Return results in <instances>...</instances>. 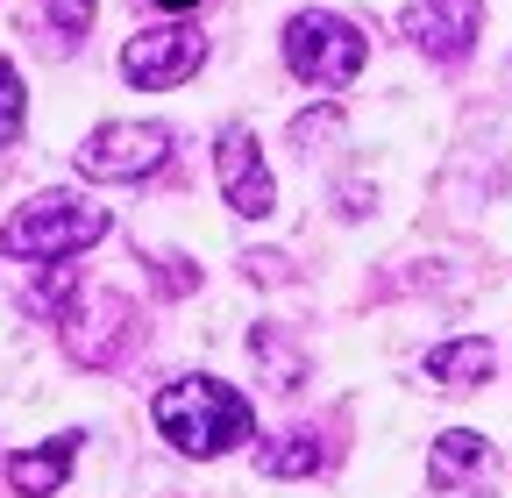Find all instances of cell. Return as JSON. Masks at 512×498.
<instances>
[{
    "mask_svg": "<svg viewBox=\"0 0 512 498\" xmlns=\"http://www.w3.org/2000/svg\"><path fill=\"white\" fill-rule=\"evenodd\" d=\"M256 470H264V477H313V470H328V434H320V427L271 434V442L256 449Z\"/></svg>",
    "mask_w": 512,
    "mask_h": 498,
    "instance_id": "cell-12",
    "label": "cell"
},
{
    "mask_svg": "<svg viewBox=\"0 0 512 498\" xmlns=\"http://www.w3.org/2000/svg\"><path fill=\"white\" fill-rule=\"evenodd\" d=\"M171 157V129L164 121H100V129L79 143V171L100 185H128V178H150Z\"/></svg>",
    "mask_w": 512,
    "mask_h": 498,
    "instance_id": "cell-5",
    "label": "cell"
},
{
    "mask_svg": "<svg viewBox=\"0 0 512 498\" xmlns=\"http://www.w3.org/2000/svg\"><path fill=\"white\" fill-rule=\"evenodd\" d=\"M214 178H221V200L242 214V221H264L278 207V178L264 164V150H256V129L249 121H235V129H221V150H214Z\"/></svg>",
    "mask_w": 512,
    "mask_h": 498,
    "instance_id": "cell-8",
    "label": "cell"
},
{
    "mask_svg": "<svg viewBox=\"0 0 512 498\" xmlns=\"http://www.w3.org/2000/svg\"><path fill=\"white\" fill-rule=\"evenodd\" d=\"M72 463H79V434H50L43 449H15L8 456V484L22 498H50V491H64Z\"/></svg>",
    "mask_w": 512,
    "mask_h": 498,
    "instance_id": "cell-10",
    "label": "cell"
},
{
    "mask_svg": "<svg viewBox=\"0 0 512 498\" xmlns=\"http://www.w3.org/2000/svg\"><path fill=\"white\" fill-rule=\"evenodd\" d=\"M57 342H64V356L79 370H107V363H121L128 342H136V306L121 292H79L57 314Z\"/></svg>",
    "mask_w": 512,
    "mask_h": 498,
    "instance_id": "cell-4",
    "label": "cell"
},
{
    "mask_svg": "<svg viewBox=\"0 0 512 498\" xmlns=\"http://www.w3.org/2000/svg\"><path fill=\"white\" fill-rule=\"evenodd\" d=\"M200 65H207V36L192 29V22H164V29H143V36L121 43V79L143 86V93L185 86Z\"/></svg>",
    "mask_w": 512,
    "mask_h": 498,
    "instance_id": "cell-6",
    "label": "cell"
},
{
    "mask_svg": "<svg viewBox=\"0 0 512 498\" xmlns=\"http://www.w3.org/2000/svg\"><path fill=\"white\" fill-rule=\"evenodd\" d=\"M22 121H29V93H22V72L0 57V150L22 143Z\"/></svg>",
    "mask_w": 512,
    "mask_h": 498,
    "instance_id": "cell-14",
    "label": "cell"
},
{
    "mask_svg": "<svg viewBox=\"0 0 512 498\" xmlns=\"http://www.w3.org/2000/svg\"><path fill=\"white\" fill-rule=\"evenodd\" d=\"M93 8H100V0H43V15H50V29H57L64 43L93 29Z\"/></svg>",
    "mask_w": 512,
    "mask_h": 498,
    "instance_id": "cell-16",
    "label": "cell"
},
{
    "mask_svg": "<svg viewBox=\"0 0 512 498\" xmlns=\"http://www.w3.org/2000/svg\"><path fill=\"white\" fill-rule=\"evenodd\" d=\"M242 271H249L256 285H285V278H292V271H285V257H271V249H249Z\"/></svg>",
    "mask_w": 512,
    "mask_h": 498,
    "instance_id": "cell-18",
    "label": "cell"
},
{
    "mask_svg": "<svg viewBox=\"0 0 512 498\" xmlns=\"http://www.w3.org/2000/svg\"><path fill=\"white\" fill-rule=\"evenodd\" d=\"M491 370H498V349H491L484 335H456V342L427 349V378L448 385V392H477Z\"/></svg>",
    "mask_w": 512,
    "mask_h": 498,
    "instance_id": "cell-11",
    "label": "cell"
},
{
    "mask_svg": "<svg viewBox=\"0 0 512 498\" xmlns=\"http://www.w3.org/2000/svg\"><path fill=\"white\" fill-rule=\"evenodd\" d=\"M150 271H157V278H164V292H171V299H185V292H200V271H192V264H185V257H157V264H150Z\"/></svg>",
    "mask_w": 512,
    "mask_h": 498,
    "instance_id": "cell-17",
    "label": "cell"
},
{
    "mask_svg": "<svg viewBox=\"0 0 512 498\" xmlns=\"http://www.w3.org/2000/svg\"><path fill=\"white\" fill-rule=\"evenodd\" d=\"M399 36L434 65H463L484 36V0H406Z\"/></svg>",
    "mask_w": 512,
    "mask_h": 498,
    "instance_id": "cell-7",
    "label": "cell"
},
{
    "mask_svg": "<svg viewBox=\"0 0 512 498\" xmlns=\"http://www.w3.org/2000/svg\"><path fill=\"white\" fill-rule=\"evenodd\" d=\"M107 228H114V214L79 200V193H36V200H22L8 221H0V257L64 264V257H79V249H93Z\"/></svg>",
    "mask_w": 512,
    "mask_h": 498,
    "instance_id": "cell-2",
    "label": "cell"
},
{
    "mask_svg": "<svg viewBox=\"0 0 512 498\" xmlns=\"http://www.w3.org/2000/svg\"><path fill=\"white\" fill-rule=\"evenodd\" d=\"M491 463H498V449L484 442L477 427H448L441 442L427 449V484H434V491H463V484L484 477Z\"/></svg>",
    "mask_w": 512,
    "mask_h": 498,
    "instance_id": "cell-9",
    "label": "cell"
},
{
    "mask_svg": "<svg viewBox=\"0 0 512 498\" xmlns=\"http://www.w3.org/2000/svg\"><path fill=\"white\" fill-rule=\"evenodd\" d=\"M335 136H342V114H335V107H306V114L292 121V143H299V150H320V143H335Z\"/></svg>",
    "mask_w": 512,
    "mask_h": 498,
    "instance_id": "cell-15",
    "label": "cell"
},
{
    "mask_svg": "<svg viewBox=\"0 0 512 498\" xmlns=\"http://www.w3.org/2000/svg\"><path fill=\"white\" fill-rule=\"evenodd\" d=\"M157 8H178V15H185V8H200V0H157Z\"/></svg>",
    "mask_w": 512,
    "mask_h": 498,
    "instance_id": "cell-19",
    "label": "cell"
},
{
    "mask_svg": "<svg viewBox=\"0 0 512 498\" xmlns=\"http://www.w3.org/2000/svg\"><path fill=\"white\" fill-rule=\"evenodd\" d=\"M278 50H285V72H292V79H306V86H328V93L356 86L363 57H370L363 29H356L349 15H328V8H299V15L285 22Z\"/></svg>",
    "mask_w": 512,
    "mask_h": 498,
    "instance_id": "cell-3",
    "label": "cell"
},
{
    "mask_svg": "<svg viewBox=\"0 0 512 498\" xmlns=\"http://www.w3.org/2000/svg\"><path fill=\"white\" fill-rule=\"evenodd\" d=\"M150 420H157L164 442H171L178 456H192V463L235 456L249 434H256L249 399H242L235 385H221V378H171V385L150 399Z\"/></svg>",
    "mask_w": 512,
    "mask_h": 498,
    "instance_id": "cell-1",
    "label": "cell"
},
{
    "mask_svg": "<svg viewBox=\"0 0 512 498\" xmlns=\"http://www.w3.org/2000/svg\"><path fill=\"white\" fill-rule=\"evenodd\" d=\"M249 349L264 356V363H278V385H285V392H299V385H306V356H299L271 321H264V328H249Z\"/></svg>",
    "mask_w": 512,
    "mask_h": 498,
    "instance_id": "cell-13",
    "label": "cell"
}]
</instances>
